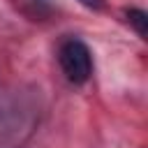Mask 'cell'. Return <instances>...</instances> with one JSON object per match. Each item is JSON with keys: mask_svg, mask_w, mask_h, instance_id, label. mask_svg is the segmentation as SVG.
I'll return each mask as SVG.
<instances>
[{"mask_svg": "<svg viewBox=\"0 0 148 148\" xmlns=\"http://www.w3.org/2000/svg\"><path fill=\"white\" fill-rule=\"evenodd\" d=\"M58 62L67 81L76 86L86 83L92 74V53L81 39H74V37L65 39L58 49Z\"/></svg>", "mask_w": 148, "mask_h": 148, "instance_id": "obj_1", "label": "cell"}, {"mask_svg": "<svg viewBox=\"0 0 148 148\" xmlns=\"http://www.w3.org/2000/svg\"><path fill=\"white\" fill-rule=\"evenodd\" d=\"M127 18H130V23L136 28V32L143 37V35H146V25H148L146 12H141V9H130V12H127Z\"/></svg>", "mask_w": 148, "mask_h": 148, "instance_id": "obj_2", "label": "cell"}, {"mask_svg": "<svg viewBox=\"0 0 148 148\" xmlns=\"http://www.w3.org/2000/svg\"><path fill=\"white\" fill-rule=\"evenodd\" d=\"M81 5H86V7H92V9H97V7H102V0H79Z\"/></svg>", "mask_w": 148, "mask_h": 148, "instance_id": "obj_3", "label": "cell"}]
</instances>
